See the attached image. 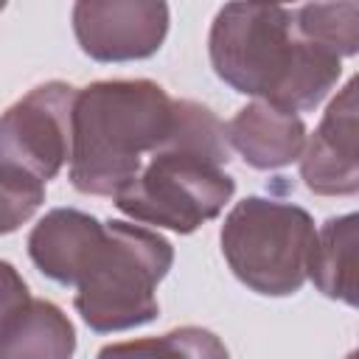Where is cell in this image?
<instances>
[{
    "mask_svg": "<svg viewBox=\"0 0 359 359\" xmlns=\"http://www.w3.org/2000/svg\"><path fill=\"white\" fill-rule=\"evenodd\" d=\"M227 140L247 165L258 171H272L300 160L309 135L297 112L275 107L269 101H252L241 107L227 123Z\"/></svg>",
    "mask_w": 359,
    "mask_h": 359,
    "instance_id": "10",
    "label": "cell"
},
{
    "mask_svg": "<svg viewBox=\"0 0 359 359\" xmlns=\"http://www.w3.org/2000/svg\"><path fill=\"white\" fill-rule=\"evenodd\" d=\"M219 241L230 272L250 292L289 297L309 280L317 233L306 208L272 196H244L224 216Z\"/></svg>",
    "mask_w": 359,
    "mask_h": 359,
    "instance_id": "4",
    "label": "cell"
},
{
    "mask_svg": "<svg viewBox=\"0 0 359 359\" xmlns=\"http://www.w3.org/2000/svg\"><path fill=\"white\" fill-rule=\"evenodd\" d=\"M208 56L230 90L292 112H311L342 73L339 56L297 34L294 8L269 3L222 6Z\"/></svg>",
    "mask_w": 359,
    "mask_h": 359,
    "instance_id": "1",
    "label": "cell"
},
{
    "mask_svg": "<svg viewBox=\"0 0 359 359\" xmlns=\"http://www.w3.org/2000/svg\"><path fill=\"white\" fill-rule=\"evenodd\" d=\"M76 95L67 81H45L11 104L0 121V165L53 180L73 154Z\"/></svg>",
    "mask_w": 359,
    "mask_h": 359,
    "instance_id": "6",
    "label": "cell"
},
{
    "mask_svg": "<svg viewBox=\"0 0 359 359\" xmlns=\"http://www.w3.org/2000/svg\"><path fill=\"white\" fill-rule=\"evenodd\" d=\"M345 359H359V345H356V348H353V351H351Z\"/></svg>",
    "mask_w": 359,
    "mask_h": 359,
    "instance_id": "16",
    "label": "cell"
},
{
    "mask_svg": "<svg viewBox=\"0 0 359 359\" xmlns=\"http://www.w3.org/2000/svg\"><path fill=\"white\" fill-rule=\"evenodd\" d=\"M0 194H3V233H14L22 222H28L36 208L45 202V182L22 168L0 165Z\"/></svg>",
    "mask_w": 359,
    "mask_h": 359,
    "instance_id": "15",
    "label": "cell"
},
{
    "mask_svg": "<svg viewBox=\"0 0 359 359\" xmlns=\"http://www.w3.org/2000/svg\"><path fill=\"white\" fill-rule=\"evenodd\" d=\"M233 194L236 180L224 171L222 160L165 143L112 202L135 222L188 236L216 219Z\"/></svg>",
    "mask_w": 359,
    "mask_h": 359,
    "instance_id": "5",
    "label": "cell"
},
{
    "mask_svg": "<svg viewBox=\"0 0 359 359\" xmlns=\"http://www.w3.org/2000/svg\"><path fill=\"white\" fill-rule=\"evenodd\" d=\"M309 278L328 300L359 309V210L323 222Z\"/></svg>",
    "mask_w": 359,
    "mask_h": 359,
    "instance_id": "12",
    "label": "cell"
},
{
    "mask_svg": "<svg viewBox=\"0 0 359 359\" xmlns=\"http://www.w3.org/2000/svg\"><path fill=\"white\" fill-rule=\"evenodd\" d=\"M171 264L174 247L160 233L118 219L104 222V236L76 283L73 306L95 334L146 325L160 314L154 292Z\"/></svg>",
    "mask_w": 359,
    "mask_h": 359,
    "instance_id": "3",
    "label": "cell"
},
{
    "mask_svg": "<svg viewBox=\"0 0 359 359\" xmlns=\"http://www.w3.org/2000/svg\"><path fill=\"white\" fill-rule=\"evenodd\" d=\"M0 272V359H73L76 328L67 314L50 300L31 297L8 261H3Z\"/></svg>",
    "mask_w": 359,
    "mask_h": 359,
    "instance_id": "9",
    "label": "cell"
},
{
    "mask_svg": "<svg viewBox=\"0 0 359 359\" xmlns=\"http://www.w3.org/2000/svg\"><path fill=\"white\" fill-rule=\"evenodd\" d=\"M297 34L334 56L359 53V3H306L294 8Z\"/></svg>",
    "mask_w": 359,
    "mask_h": 359,
    "instance_id": "14",
    "label": "cell"
},
{
    "mask_svg": "<svg viewBox=\"0 0 359 359\" xmlns=\"http://www.w3.org/2000/svg\"><path fill=\"white\" fill-rule=\"evenodd\" d=\"M95 359H230L224 342L202 325H180L163 337L112 342Z\"/></svg>",
    "mask_w": 359,
    "mask_h": 359,
    "instance_id": "13",
    "label": "cell"
},
{
    "mask_svg": "<svg viewBox=\"0 0 359 359\" xmlns=\"http://www.w3.org/2000/svg\"><path fill=\"white\" fill-rule=\"evenodd\" d=\"M79 48L104 65L154 56L168 34V6L157 0H79L73 6Z\"/></svg>",
    "mask_w": 359,
    "mask_h": 359,
    "instance_id": "7",
    "label": "cell"
},
{
    "mask_svg": "<svg viewBox=\"0 0 359 359\" xmlns=\"http://www.w3.org/2000/svg\"><path fill=\"white\" fill-rule=\"evenodd\" d=\"M177 98L149 79H107L79 90L67 180L87 196H118L174 132Z\"/></svg>",
    "mask_w": 359,
    "mask_h": 359,
    "instance_id": "2",
    "label": "cell"
},
{
    "mask_svg": "<svg viewBox=\"0 0 359 359\" xmlns=\"http://www.w3.org/2000/svg\"><path fill=\"white\" fill-rule=\"evenodd\" d=\"M300 180L317 196L359 194V73L331 98L314 135H309Z\"/></svg>",
    "mask_w": 359,
    "mask_h": 359,
    "instance_id": "8",
    "label": "cell"
},
{
    "mask_svg": "<svg viewBox=\"0 0 359 359\" xmlns=\"http://www.w3.org/2000/svg\"><path fill=\"white\" fill-rule=\"evenodd\" d=\"M101 236L104 222H98L93 213L53 208L28 233V258L45 278L62 286H76Z\"/></svg>",
    "mask_w": 359,
    "mask_h": 359,
    "instance_id": "11",
    "label": "cell"
}]
</instances>
